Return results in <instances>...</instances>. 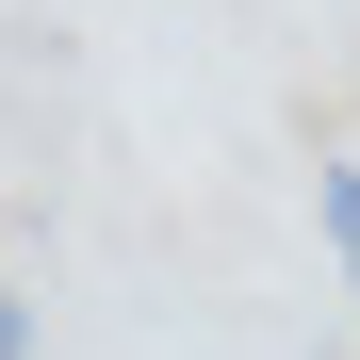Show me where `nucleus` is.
<instances>
[{"instance_id": "1", "label": "nucleus", "mask_w": 360, "mask_h": 360, "mask_svg": "<svg viewBox=\"0 0 360 360\" xmlns=\"http://www.w3.org/2000/svg\"><path fill=\"white\" fill-rule=\"evenodd\" d=\"M311 213H328V246H344V295H360V164H328V180H311Z\"/></svg>"}, {"instance_id": "2", "label": "nucleus", "mask_w": 360, "mask_h": 360, "mask_svg": "<svg viewBox=\"0 0 360 360\" xmlns=\"http://www.w3.org/2000/svg\"><path fill=\"white\" fill-rule=\"evenodd\" d=\"M0 360H33V311H17V295H0Z\"/></svg>"}]
</instances>
